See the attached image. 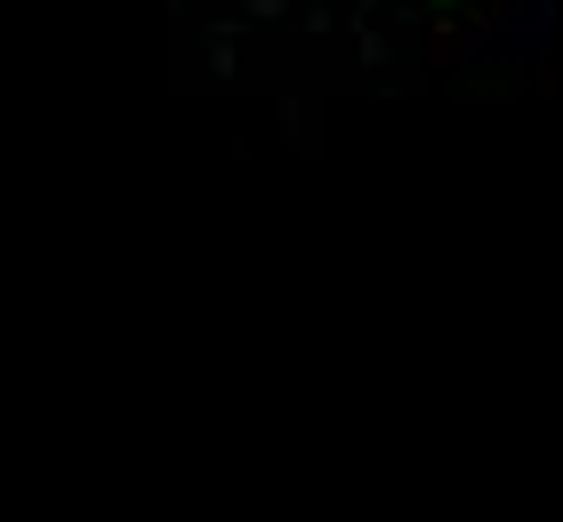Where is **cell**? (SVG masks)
I'll return each instance as SVG.
<instances>
[{
    "mask_svg": "<svg viewBox=\"0 0 563 522\" xmlns=\"http://www.w3.org/2000/svg\"><path fill=\"white\" fill-rule=\"evenodd\" d=\"M194 57L258 97H387L548 48L563 0H169Z\"/></svg>",
    "mask_w": 563,
    "mask_h": 522,
    "instance_id": "obj_1",
    "label": "cell"
}]
</instances>
